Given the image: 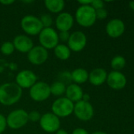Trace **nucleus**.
I'll return each instance as SVG.
<instances>
[{
    "instance_id": "c85d7f7f",
    "label": "nucleus",
    "mask_w": 134,
    "mask_h": 134,
    "mask_svg": "<svg viewBox=\"0 0 134 134\" xmlns=\"http://www.w3.org/2000/svg\"><path fill=\"white\" fill-rule=\"evenodd\" d=\"M95 10L103 9L104 7V2L101 0H92L90 5Z\"/></svg>"
},
{
    "instance_id": "9d476101",
    "label": "nucleus",
    "mask_w": 134,
    "mask_h": 134,
    "mask_svg": "<svg viewBox=\"0 0 134 134\" xmlns=\"http://www.w3.org/2000/svg\"><path fill=\"white\" fill-rule=\"evenodd\" d=\"M16 84L23 89H30L36 82V75L30 70H22L20 71L15 78Z\"/></svg>"
},
{
    "instance_id": "c756f323",
    "label": "nucleus",
    "mask_w": 134,
    "mask_h": 134,
    "mask_svg": "<svg viewBox=\"0 0 134 134\" xmlns=\"http://www.w3.org/2000/svg\"><path fill=\"white\" fill-rule=\"evenodd\" d=\"M7 123H6V118L0 114V134H2L6 129Z\"/></svg>"
},
{
    "instance_id": "9b49d317",
    "label": "nucleus",
    "mask_w": 134,
    "mask_h": 134,
    "mask_svg": "<svg viewBox=\"0 0 134 134\" xmlns=\"http://www.w3.org/2000/svg\"><path fill=\"white\" fill-rule=\"evenodd\" d=\"M87 44V37L82 31H73L70 34L69 40L67 42V46L70 51L81 52L82 51Z\"/></svg>"
},
{
    "instance_id": "f03ea898",
    "label": "nucleus",
    "mask_w": 134,
    "mask_h": 134,
    "mask_svg": "<svg viewBox=\"0 0 134 134\" xmlns=\"http://www.w3.org/2000/svg\"><path fill=\"white\" fill-rule=\"evenodd\" d=\"M75 19L79 25L84 27H89L92 26L96 20V10L90 5H80L76 13Z\"/></svg>"
},
{
    "instance_id": "4c0bfd02",
    "label": "nucleus",
    "mask_w": 134,
    "mask_h": 134,
    "mask_svg": "<svg viewBox=\"0 0 134 134\" xmlns=\"http://www.w3.org/2000/svg\"><path fill=\"white\" fill-rule=\"evenodd\" d=\"M54 134H69L68 132L65 130H62V129H59L57 132H55Z\"/></svg>"
},
{
    "instance_id": "58836bf2",
    "label": "nucleus",
    "mask_w": 134,
    "mask_h": 134,
    "mask_svg": "<svg viewBox=\"0 0 134 134\" xmlns=\"http://www.w3.org/2000/svg\"><path fill=\"white\" fill-rule=\"evenodd\" d=\"M92 134H107V133H104V132H102V131H96V132L92 133Z\"/></svg>"
},
{
    "instance_id": "f3484780",
    "label": "nucleus",
    "mask_w": 134,
    "mask_h": 134,
    "mask_svg": "<svg viewBox=\"0 0 134 134\" xmlns=\"http://www.w3.org/2000/svg\"><path fill=\"white\" fill-rule=\"evenodd\" d=\"M65 94H66V97L68 98L70 100H71L73 103H77L82 100L84 92L79 85H77L75 83H71L66 86Z\"/></svg>"
},
{
    "instance_id": "7c9ffc66",
    "label": "nucleus",
    "mask_w": 134,
    "mask_h": 134,
    "mask_svg": "<svg viewBox=\"0 0 134 134\" xmlns=\"http://www.w3.org/2000/svg\"><path fill=\"white\" fill-rule=\"evenodd\" d=\"M70 34L69 31H60L58 33V39L62 42H68Z\"/></svg>"
},
{
    "instance_id": "dca6fc26",
    "label": "nucleus",
    "mask_w": 134,
    "mask_h": 134,
    "mask_svg": "<svg viewBox=\"0 0 134 134\" xmlns=\"http://www.w3.org/2000/svg\"><path fill=\"white\" fill-rule=\"evenodd\" d=\"M125 31L124 22L119 19H113L110 20L106 26V31L111 38H118L121 36Z\"/></svg>"
},
{
    "instance_id": "e433bc0d",
    "label": "nucleus",
    "mask_w": 134,
    "mask_h": 134,
    "mask_svg": "<svg viewBox=\"0 0 134 134\" xmlns=\"http://www.w3.org/2000/svg\"><path fill=\"white\" fill-rule=\"evenodd\" d=\"M89 100H90V96L88 94H87V93H84L81 100H84V101H86V102H89Z\"/></svg>"
},
{
    "instance_id": "a211bd4d",
    "label": "nucleus",
    "mask_w": 134,
    "mask_h": 134,
    "mask_svg": "<svg viewBox=\"0 0 134 134\" xmlns=\"http://www.w3.org/2000/svg\"><path fill=\"white\" fill-rule=\"evenodd\" d=\"M107 73L101 68L93 69L88 74V80L93 86H100L107 81Z\"/></svg>"
},
{
    "instance_id": "4be33fe9",
    "label": "nucleus",
    "mask_w": 134,
    "mask_h": 134,
    "mask_svg": "<svg viewBox=\"0 0 134 134\" xmlns=\"http://www.w3.org/2000/svg\"><path fill=\"white\" fill-rule=\"evenodd\" d=\"M66 90V86L59 81H56L50 86L51 95L52 94L54 97H61L63 94H65Z\"/></svg>"
},
{
    "instance_id": "ddd939ff",
    "label": "nucleus",
    "mask_w": 134,
    "mask_h": 134,
    "mask_svg": "<svg viewBox=\"0 0 134 134\" xmlns=\"http://www.w3.org/2000/svg\"><path fill=\"white\" fill-rule=\"evenodd\" d=\"M74 18L67 12L60 13L55 18L54 24L55 27L59 31H69L73 26Z\"/></svg>"
},
{
    "instance_id": "4468645a",
    "label": "nucleus",
    "mask_w": 134,
    "mask_h": 134,
    "mask_svg": "<svg viewBox=\"0 0 134 134\" xmlns=\"http://www.w3.org/2000/svg\"><path fill=\"white\" fill-rule=\"evenodd\" d=\"M14 49L20 53H28L34 46L33 41L26 35H18L13 40Z\"/></svg>"
},
{
    "instance_id": "6e6552de",
    "label": "nucleus",
    "mask_w": 134,
    "mask_h": 134,
    "mask_svg": "<svg viewBox=\"0 0 134 134\" xmlns=\"http://www.w3.org/2000/svg\"><path fill=\"white\" fill-rule=\"evenodd\" d=\"M39 122L41 129L48 133L57 132L61 126L59 118L52 112H47L42 115Z\"/></svg>"
},
{
    "instance_id": "473e14b6",
    "label": "nucleus",
    "mask_w": 134,
    "mask_h": 134,
    "mask_svg": "<svg viewBox=\"0 0 134 134\" xmlns=\"http://www.w3.org/2000/svg\"><path fill=\"white\" fill-rule=\"evenodd\" d=\"M72 134H89L88 132L83 129V128H77L75 130H73V131L72 132Z\"/></svg>"
},
{
    "instance_id": "7ed1b4c3",
    "label": "nucleus",
    "mask_w": 134,
    "mask_h": 134,
    "mask_svg": "<svg viewBox=\"0 0 134 134\" xmlns=\"http://www.w3.org/2000/svg\"><path fill=\"white\" fill-rule=\"evenodd\" d=\"M73 108L74 103L66 97H61L53 102L51 105V111L52 113L58 118H66L73 114Z\"/></svg>"
},
{
    "instance_id": "6ab92c4d",
    "label": "nucleus",
    "mask_w": 134,
    "mask_h": 134,
    "mask_svg": "<svg viewBox=\"0 0 134 134\" xmlns=\"http://www.w3.org/2000/svg\"><path fill=\"white\" fill-rule=\"evenodd\" d=\"M72 82L77 85L83 84L88 80V72L82 68L74 69L71 72Z\"/></svg>"
},
{
    "instance_id": "412c9836",
    "label": "nucleus",
    "mask_w": 134,
    "mask_h": 134,
    "mask_svg": "<svg viewBox=\"0 0 134 134\" xmlns=\"http://www.w3.org/2000/svg\"><path fill=\"white\" fill-rule=\"evenodd\" d=\"M55 57L61 60H66L70 57L71 51L70 48L64 44H58L54 49Z\"/></svg>"
},
{
    "instance_id": "b1692460",
    "label": "nucleus",
    "mask_w": 134,
    "mask_h": 134,
    "mask_svg": "<svg viewBox=\"0 0 134 134\" xmlns=\"http://www.w3.org/2000/svg\"><path fill=\"white\" fill-rule=\"evenodd\" d=\"M15 49H14V46H13V44L12 42H9V41H6L4 42L1 47H0V51L1 53L5 55V56H9L11 55L13 52H14Z\"/></svg>"
},
{
    "instance_id": "1a4fd4ad",
    "label": "nucleus",
    "mask_w": 134,
    "mask_h": 134,
    "mask_svg": "<svg viewBox=\"0 0 134 134\" xmlns=\"http://www.w3.org/2000/svg\"><path fill=\"white\" fill-rule=\"evenodd\" d=\"M74 115L81 121L87 122L92 119L94 115V109L89 102L80 100L74 104L73 112Z\"/></svg>"
},
{
    "instance_id": "aec40b11",
    "label": "nucleus",
    "mask_w": 134,
    "mask_h": 134,
    "mask_svg": "<svg viewBox=\"0 0 134 134\" xmlns=\"http://www.w3.org/2000/svg\"><path fill=\"white\" fill-rule=\"evenodd\" d=\"M44 5L51 13L59 14L64 9L66 3L63 0H46Z\"/></svg>"
},
{
    "instance_id": "72a5a7b5",
    "label": "nucleus",
    "mask_w": 134,
    "mask_h": 134,
    "mask_svg": "<svg viewBox=\"0 0 134 134\" xmlns=\"http://www.w3.org/2000/svg\"><path fill=\"white\" fill-rule=\"evenodd\" d=\"M17 64L14 62H11V63H9L8 64V68L11 70V71H16L17 69Z\"/></svg>"
},
{
    "instance_id": "a878e982",
    "label": "nucleus",
    "mask_w": 134,
    "mask_h": 134,
    "mask_svg": "<svg viewBox=\"0 0 134 134\" xmlns=\"http://www.w3.org/2000/svg\"><path fill=\"white\" fill-rule=\"evenodd\" d=\"M39 20L43 28L51 27V25L53 24V18L50 14L47 13L42 14L39 17Z\"/></svg>"
},
{
    "instance_id": "c9c22d12",
    "label": "nucleus",
    "mask_w": 134,
    "mask_h": 134,
    "mask_svg": "<svg viewBox=\"0 0 134 134\" xmlns=\"http://www.w3.org/2000/svg\"><path fill=\"white\" fill-rule=\"evenodd\" d=\"M14 2V0H0V3L5 5H9Z\"/></svg>"
},
{
    "instance_id": "0eeeda50",
    "label": "nucleus",
    "mask_w": 134,
    "mask_h": 134,
    "mask_svg": "<svg viewBox=\"0 0 134 134\" xmlns=\"http://www.w3.org/2000/svg\"><path fill=\"white\" fill-rule=\"evenodd\" d=\"M29 96L36 102H43L47 100L51 96L50 85L42 81H37L29 89Z\"/></svg>"
},
{
    "instance_id": "393cba45",
    "label": "nucleus",
    "mask_w": 134,
    "mask_h": 134,
    "mask_svg": "<svg viewBox=\"0 0 134 134\" xmlns=\"http://www.w3.org/2000/svg\"><path fill=\"white\" fill-rule=\"evenodd\" d=\"M58 79L59 82L64 83L66 86L71 84L72 82V78H71V72L65 71H62L58 74Z\"/></svg>"
},
{
    "instance_id": "ea45409f",
    "label": "nucleus",
    "mask_w": 134,
    "mask_h": 134,
    "mask_svg": "<svg viewBox=\"0 0 134 134\" xmlns=\"http://www.w3.org/2000/svg\"><path fill=\"white\" fill-rule=\"evenodd\" d=\"M130 6L134 10V2H130Z\"/></svg>"
},
{
    "instance_id": "2eb2a0df",
    "label": "nucleus",
    "mask_w": 134,
    "mask_h": 134,
    "mask_svg": "<svg viewBox=\"0 0 134 134\" xmlns=\"http://www.w3.org/2000/svg\"><path fill=\"white\" fill-rule=\"evenodd\" d=\"M107 82L113 90H122L126 85V78L120 71H111L107 75Z\"/></svg>"
},
{
    "instance_id": "bb28decb",
    "label": "nucleus",
    "mask_w": 134,
    "mask_h": 134,
    "mask_svg": "<svg viewBox=\"0 0 134 134\" xmlns=\"http://www.w3.org/2000/svg\"><path fill=\"white\" fill-rule=\"evenodd\" d=\"M28 121L32 122H36L39 121L41 118V115L37 111H32L30 112H28Z\"/></svg>"
},
{
    "instance_id": "423d86ee",
    "label": "nucleus",
    "mask_w": 134,
    "mask_h": 134,
    "mask_svg": "<svg viewBox=\"0 0 134 134\" xmlns=\"http://www.w3.org/2000/svg\"><path fill=\"white\" fill-rule=\"evenodd\" d=\"M21 27L28 35H37L43 28L39 18L33 15H26L21 20Z\"/></svg>"
},
{
    "instance_id": "f257e3e1",
    "label": "nucleus",
    "mask_w": 134,
    "mask_h": 134,
    "mask_svg": "<svg viewBox=\"0 0 134 134\" xmlns=\"http://www.w3.org/2000/svg\"><path fill=\"white\" fill-rule=\"evenodd\" d=\"M22 89L14 82H6L0 86V104L11 106L17 103L22 97Z\"/></svg>"
},
{
    "instance_id": "2f4dec72",
    "label": "nucleus",
    "mask_w": 134,
    "mask_h": 134,
    "mask_svg": "<svg viewBox=\"0 0 134 134\" xmlns=\"http://www.w3.org/2000/svg\"><path fill=\"white\" fill-rule=\"evenodd\" d=\"M8 64H9V63L6 60L0 59V74L4 71L6 68H8Z\"/></svg>"
},
{
    "instance_id": "f704fd0d",
    "label": "nucleus",
    "mask_w": 134,
    "mask_h": 134,
    "mask_svg": "<svg viewBox=\"0 0 134 134\" xmlns=\"http://www.w3.org/2000/svg\"><path fill=\"white\" fill-rule=\"evenodd\" d=\"M92 0H80L78 1V3L81 4V5H91L92 3Z\"/></svg>"
},
{
    "instance_id": "39448f33",
    "label": "nucleus",
    "mask_w": 134,
    "mask_h": 134,
    "mask_svg": "<svg viewBox=\"0 0 134 134\" xmlns=\"http://www.w3.org/2000/svg\"><path fill=\"white\" fill-rule=\"evenodd\" d=\"M28 122V112L23 109H16L9 112L6 117L7 126L12 130H18L24 127Z\"/></svg>"
},
{
    "instance_id": "5701e85b",
    "label": "nucleus",
    "mask_w": 134,
    "mask_h": 134,
    "mask_svg": "<svg viewBox=\"0 0 134 134\" xmlns=\"http://www.w3.org/2000/svg\"><path fill=\"white\" fill-rule=\"evenodd\" d=\"M111 65V68L115 71H118L122 70L125 67V65H126V60L122 56H116V57H115L112 59Z\"/></svg>"
},
{
    "instance_id": "cd10ccee",
    "label": "nucleus",
    "mask_w": 134,
    "mask_h": 134,
    "mask_svg": "<svg viewBox=\"0 0 134 134\" xmlns=\"http://www.w3.org/2000/svg\"><path fill=\"white\" fill-rule=\"evenodd\" d=\"M96 19L103 20V19L107 18V11L104 8L97 9V10H96Z\"/></svg>"
},
{
    "instance_id": "f8f14e48",
    "label": "nucleus",
    "mask_w": 134,
    "mask_h": 134,
    "mask_svg": "<svg viewBox=\"0 0 134 134\" xmlns=\"http://www.w3.org/2000/svg\"><path fill=\"white\" fill-rule=\"evenodd\" d=\"M49 53L47 49L43 46H36L28 53V60L33 65L43 64L48 59Z\"/></svg>"
},
{
    "instance_id": "20e7f679",
    "label": "nucleus",
    "mask_w": 134,
    "mask_h": 134,
    "mask_svg": "<svg viewBox=\"0 0 134 134\" xmlns=\"http://www.w3.org/2000/svg\"><path fill=\"white\" fill-rule=\"evenodd\" d=\"M39 35V42L41 46L46 49H54L59 43L58 34L52 27L43 28Z\"/></svg>"
}]
</instances>
